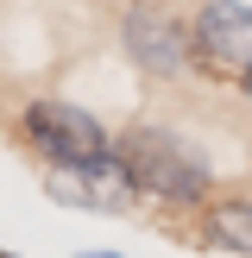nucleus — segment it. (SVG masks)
I'll return each instance as SVG.
<instances>
[{"instance_id":"obj_2","label":"nucleus","mask_w":252,"mask_h":258,"mask_svg":"<svg viewBox=\"0 0 252 258\" xmlns=\"http://www.w3.org/2000/svg\"><path fill=\"white\" fill-rule=\"evenodd\" d=\"M25 145L38 151V158L50 164V170H63V164H95V158H113V133L95 120L88 107H76V101H32L19 120Z\"/></svg>"},{"instance_id":"obj_5","label":"nucleus","mask_w":252,"mask_h":258,"mask_svg":"<svg viewBox=\"0 0 252 258\" xmlns=\"http://www.w3.org/2000/svg\"><path fill=\"white\" fill-rule=\"evenodd\" d=\"M50 202H63V208H88V214H126L139 202V183L126 176L120 158L63 164V170H50Z\"/></svg>"},{"instance_id":"obj_8","label":"nucleus","mask_w":252,"mask_h":258,"mask_svg":"<svg viewBox=\"0 0 252 258\" xmlns=\"http://www.w3.org/2000/svg\"><path fill=\"white\" fill-rule=\"evenodd\" d=\"M239 88H246V95H252V76H246V82H239Z\"/></svg>"},{"instance_id":"obj_3","label":"nucleus","mask_w":252,"mask_h":258,"mask_svg":"<svg viewBox=\"0 0 252 258\" xmlns=\"http://www.w3.org/2000/svg\"><path fill=\"white\" fill-rule=\"evenodd\" d=\"M120 44H126V57H133L145 76H183V70H196V32H189L176 13L151 7V0L145 7H126Z\"/></svg>"},{"instance_id":"obj_6","label":"nucleus","mask_w":252,"mask_h":258,"mask_svg":"<svg viewBox=\"0 0 252 258\" xmlns=\"http://www.w3.org/2000/svg\"><path fill=\"white\" fill-rule=\"evenodd\" d=\"M202 233H208V246L252 258V196H227V202H214L208 221H202Z\"/></svg>"},{"instance_id":"obj_4","label":"nucleus","mask_w":252,"mask_h":258,"mask_svg":"<svg viewBox=\"0 0 252 258\" xmlns=\"http://www.w3.org/2000/svg\"><path fill=\"white\" fill-rule=\"evenodd\" d=\"M196 63L214 76H252V7L246 0H208L196 13Z\"/></svg>"},{"instance_id":"obj_1","label":"nucleus","mask_w":252,"mask_h":258,"mask_svg":"<svg viewBox=\"0 0 252 258\" xmlns=\"http://www.w3.org/2000/svg\"><path fill=\"white\" fill-rule=\"evenodd\" d=\"M113 158L126 164V176L139 183V196L170 202V208H196L214 189L208 151L189 133H176V126H126V133L113 139Z\"/></svg>"},{"instance_id":"obj_9","label":"nucleus","mask_w":252,"mask_h":258,"mask_svg":"<svg viewBox=\"0 0 252 258\" xmlns=\"http://www.w3.org/2000/svg\"><path fill=\"white\" fill-rule=\"evenodd\" d=\"M0 258H19V252H0Z\"/></svg>"},{"instance_id":"obj_7","label":"nucleus","mask_w":252,"mask_h":258,"mask_svg":"<svg viewBox=\"0 0 252 258\" xmlns=\"http://www.w3.org/2000/svg\"><path fill=\"white\" fill-rule=\"evenodd\" d=\"M76 258H120V252H76Z\"/></svg>"}]
</instances>
